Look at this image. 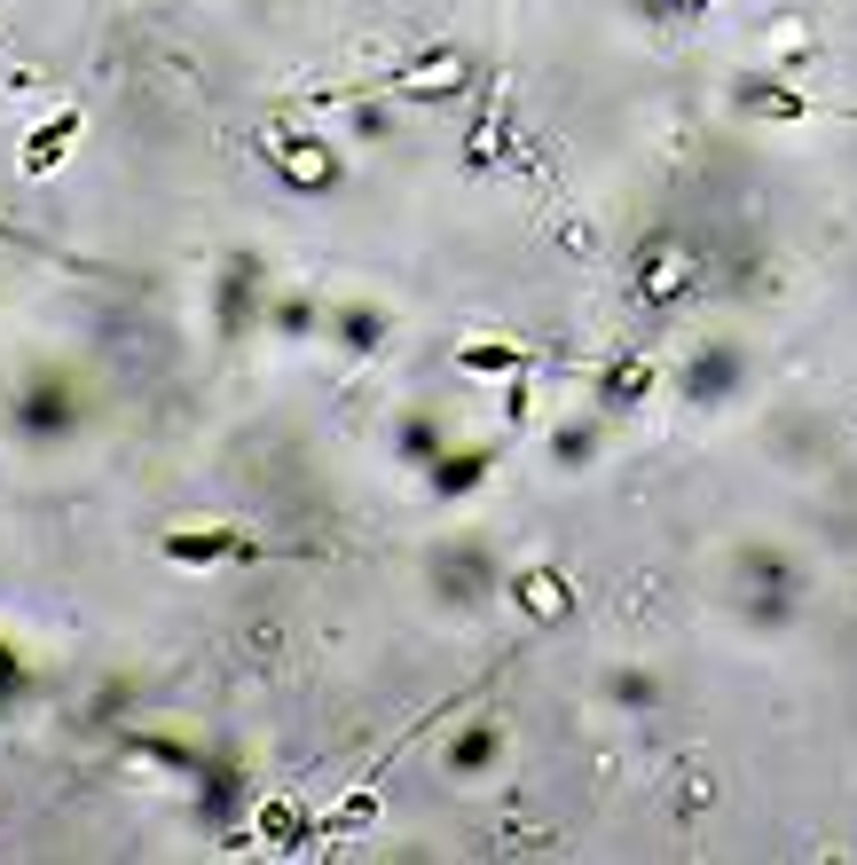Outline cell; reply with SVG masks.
<instances>
[{
  "label": "cell",
  "mask_w": 857,
  "mask_h": 865,
  "mask_svg": "<svg viewBox=\"0 0 857 865\" xmlns=\"http://www.w3.org/2000/svg\"><path fill=\"white\" fill-rule=\"evenodd\" d=\"M71 134H79V111H64V118H56L48 134H39V143L24 150V166H32V173H48V166L64 158V143H71Z\"/></svg>",
  "instance_id": "6da1fadb"
}]
</instances>
